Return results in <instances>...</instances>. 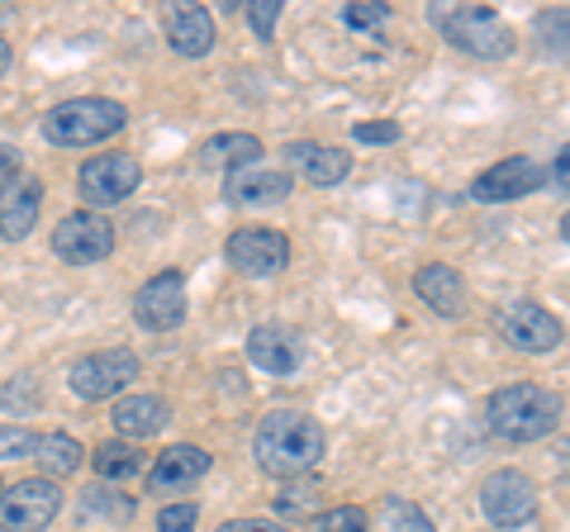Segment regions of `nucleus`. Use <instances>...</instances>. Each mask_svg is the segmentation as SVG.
<instances>
[{"label":"nucleus","mask_w":570,"mask_h":532,"mask_svg":"<svg viewBox=\"0 0 570 532\" xmlns=\"http://www.w3.org/2000/svg\"><path fill=\"white\" fill-rule=\"evenodd\" d=\"M257 466L266 475H281V481H299V475H314L318 461L328 452V433L324 423L305 410H272L257 423Z\"/></svg>","instance_id":"obj_1"},{"label":"nucleus","mask_w":570,"mask_h":532,"mask_svg":"<svg viewBox=\"0 0 570 532\" xmlns=\"http://www.w3.org/2000/svg\"><path fill=\"white\" fill-rule=\"evenodd\" d=\"M485 418L494 437L504 442H538L561 423V400L551 390L532 385V381H513V385H499L490 404H485Z\"/></svg>","instance_id":"obj_2"},{"label":"nucleus","mask_w":570,"mask_h":532,"mask_svg":"<svg viewBox=\"0 0 570 532\" xmlns=\"http://www.w3.org/2000/svg\"><path fill=\"white\" fill-rule=\"evenodd\" d=\"M124 124H129V110L110 96H77V100H62L58 110H48L43 119V138L58 148H91L115 138Z\"/></svg>","instance_id":"obj_3"},{"label":"nucleus","mask_w":570,"mask_h":532,"mask_svg":"<svg viewBox=\"0 0 570 532\" xmlns=\"http://www.w3.org/2000/svg\"><path fill=\"white\" fill-rule=\"evenodd\" d=\"M438 29L448 33V43H456L461 52H475V58H504V52H513V29L494 10H475V6L442 10Z\"/></svg>","instance_id":"obj_4"},{"label":"nucleus","mask_w":570,"mask_h":532,"mask_svg":"<svg viewBox=\"0 0 570 532\" xmlns=\"http://www.w3.org/2000/svg\"><path fill=\"white\" fill-rule=\"evenodd\" d=\"M67 381H71V390H77L81 400H115L138 381V357L129 347H105V352L81 357L77 366H71Z\"/></svg>","instance_id":"obj_5"},{"label":"nucleus","mask_w":570,"mask_h":532,"mask_svg":"<svg viewBox=\"0 0 570 532\" xmlns=\"http://www.w3.org/2000/svg\"><path fill=\"white\" fill-rule=\"evenodd\" d=\"M228 266H234L238 276H276L285 272V262H291V243H285V234H276V228L266 224H247V228H234L228 234V247H224Z\"/></svg>","instance_id":"obj_6"},{"label":"nucleus","mask_w":570,"mask_h":532,"mask_svg":"<svg viewBox=\"0 0 570 532\" xmlns=\"http://www.w3.org/2000/svg\"><path fill=\"white\" fill-rule=\"evenodd\" d=\"M77 181H81V200L91 209H105V205L129 200V195L138 190V181H142V167H138L134 152H100L81 167Z\"/></svg>","instance_id":"obj_7"},{"label":"nucleus","mask_w":570,"mask_h":532,"mask_svg":"<svg viewBox=\"0 0 570 532\" xmlns=\"http://www.w3.org/2000/svg\"><path fill=\"white\" fill-rule=\"evenodd\" d=\"M480 509L494 528H523L532 513H538V485H532L528 471H494L485 485H480Z\"/></svg>","instance_id":"obj_8"},{"label":"nucleus","mask_w":570,"mask_h":532,"mask_svg":"<svg viewBox=\"0 0 570 532\" xmlns=\"http://www.w3.org/2000/svg\"><path fill=\"white\" fill-rule=\"evenodd\" d=\"M62 509L58 481H20L0 494V528L6 532H43Z\"/></svg>","instance_id":"obj_9"},{"label":"nucleus","mask_w":570,"mask_h":532,"mask_svg":"<svg viewBox=\"0 0 570 532\" xmlns=\"http://www.w3.org/2000/svg\"><path fill=\"white\" fill-rule=\"evenodd\" d=\"M134 318L148 333H171L181 328L186 318V276L167 266V272H157L153 280H142L138 295H134Z\"/></svg>","instance_id":"obj_10"},{"label":"nucleus","mask_w":570,"mask_h":532,"mask_svg":"<svg viewBox=\"0 0 570 532\" xmlns=\"http://www.w3.org/2000/svg\"><path fill=\"white\" fill-rule=\"evenodd\" d=\"M52 253L71 266H91L100 257L115 253V224L96 215V209H81V215H67L52 234Z\"/></svg>","instance_id":"obj_11"},{"label":"nucleus","mask_w":570,"mask_h":532,"mask_svg":"<svg viewBox=\"0 0 570 532\" xmlns=\"http://www.w3.org/2000/svg\"><path fill=\"white\" fill-rule=\"evenodd\" d=\"M499 333L519 347V352H551L561 347V318L542 309L538 299H513L499 309Z\"/></svg>","instance_id":"obj_12"},{"label":"nucleus","mask_w":570,"mask_h":532,"mask_svg":"<svg viewBox=\"0 0 570 532\" xmlns=\"http://www.w3.org/2000/svg\"><path fill=\"white\" fill-rule=\"evenodd\" d=\"M547 167L542 162H532V157H504V162H494L475 176V186L471 195L475 200H485V205H504V200H523V195H532L542 181H547Z\"/></svg>","instance_id":"obj_13"},{"label":"nucleus","mask_w":570,"mask_h":532,"mask_svg":"<svg viewBox=\"0 0 570 532\" xmlns=\"http://www.w3.org/2000/svg\"><path fill=\"white\" fill-rule=\"evenodd\" d=\"M39 209H43L39 176L14 171L10 181H0V238L20 243L24 234H33V224H39Z\"/></svg>","instance_id":"obj_14"},{"label":"nucleus","mask_w":570,"mask_h":532,"mask_svg":"<svg viewBox=\"0 0 570 532\" xmlns=\"http://www.w3.org/2000/svg\"><path fill=\"white\" fill-rule=\"evenodd\" d=\"M209 452L205 447H195V442H176V447H167L163 456L153 461V471H148V490L153 494H176V490H186L195 481H205L209 475Z\"/></svg>","instance_id":"obj_15"},{"label":"nucleus","mask_w":570,"mask_h":532,"mask_svg":"<svg viewBox=\"0 0 570 532\" xmlns=\"http://www.w3.org/2000/svg\"><path fill=\"white\" fill-rule=\"evenodd\" d=\"M305 357V347H299V333L285 328V324H257L247 333V362L272 371V376H291Z\"/></svg>","instance_id":"obj_16"},{"label":"nucleus","mask_w":570,"mask_h":532,"mask_svg":"<svg viewBox=\"0 0 570 532\" xmlns=\"http://www.w3.org/2000/svg\"><path fill=\"white\" fill-rule=\"evenodd\" d=\"M224 195L238 205H272V200H285L291 195V171L285 167H243V171H228L224 181Z\"/></svg>","instance_id":"obj_17"},{"label":"nucleus","mask_w":570,"mask_h":532,"mask_svg":"<svg viewBox=\"0 0 570 532\" xmlns=\"http://www.w3.org/2000/svg\"><path fill=\"white\" fill-rule=\"evenodd\" d=\"M414 290H419L423 305L433 314H442V318H456L461 305H466V280H461V272L448 266V262L423 266V272L414 276Z\"/></svg>","instance_id":"obj_18"},{"label":"nucleus","mask_w":570,"mask_h":532,"mask_svg":"<svg viewBox=\"0 0 570 532\" xmlns=\"http://www.w3.org/2000/svg\"><path fill=\"white\" fill-rule=\"evenodd\" d=\"M167 43L181 52V58H205V52L214 48V20L209 10L200 6H181L167 14Z\"/></svg>","instance_id":"obj_19"},{"label":"nucleus","mask_w":570,"mask_h":532,"mask_svg":"<svg viewBox=\"0 0 570 532\" xmlns=\"http://www.w3.org/2000/svg\"><path fill=\"white\" fill-rule=\"evenodd\" d=\"M285 157L309 176V186H337L352 171V157L343 148H324V144H295Z\"/></svg>","instance_id":"obj_20"},{"label":"nucleus","mask_w":570,"mask_h":532,"mask_svg":"<svg viewBox=\"0 0 570 532\" xmlns=\"http://www.w3.org/2000/svg\"><path fill=\"white\" fill-rule=\"evenodd\" d=\"M163 423H171V414H167V404L157 395H129V400L115 404V428L124 437H134V442L163 433Z\"/></svg>","instance_id":"obj_21"},{"label":"nucleus","mask_w":570,"mask_h":532,"mask_svg":"<svg viewBox=\"0 0 570 532\" xmlns=\"http://www.w3.org/2000/svg\"><path fill=\"white\" fill-rule=\"evenodd\" d=\"M200 157H205L209 167H228V171L257 167V157H262V138H257V134H214L209 144L200 148Z\"/></svg>","instance_id":"obj_22"},{"label":"nucleus","mask_w":570,"mask_h":532,"mask_svg":"<svg viewBox=\"0 0 570 532\" xmlns=\"http://www.w3.org/2000/svg\"><path fill=\"white\" fill-rule=\"evenodd\" d=\"M29 461H39L48 475H58V481H62V475H71L81 466V442L67 437V433H33Z\"/></svg>","instance_id":"obj_23"},{"label":"nucleus","mask_w":570,"mask_h":532,"mask_svg":"<svg viewBox=\"0 0 570 532\" xmlns=\"http://www.w3.org/2000/svg\"><path fill=\"white\" fill-rule=\"evenodd\" d=\"M138 471H142L138 442H105V447H96V475L100 481H134Z\"/></svg>","instance_id":"obj_24"},{"label":"nucleus","mask_w":570,"mask_h":532,"mask_svg":"<svg viewBox=\"0 0 570 532\" xmlns=\"http://www.w3.org/2000/svg\"><path fill=\"white\" fill-rule=\"evenodd\" d=\"M381 528L385 532H433V523H428V513L414 504V500H390L381 504Z\"/></svg>","instance_id":"obj_25"},{"label":"nucleus","mask_w":570,"mask_h":532,"mask_svg":"<svg viewBox=\"0 0 570 532\" xmlns=\"http://www.w3.org/2000/svg\"><path fill=\"white\" fill-rule=\"evenodd\" d=\"M81 509H86V519H129L134 513V500H124V494H115V490H86L81 494Z\"/></svg>","instance_id":"obj_26"},{"label":"nucleus","mask_w":570,"mask_h":532,"mask_svg":"<svg viewBox=\"0 0 570 532\" xmlns=\"http://www.w3.org/2000/svg\"><path fill=\"white\" fill-rule=\"evenodd\" d=\"M33 452V433L20 428V423H0V461H29Z\"/></svg>","instance_id":"obj_27"},{"label":"nucleus","mask_w":570,"mask_h":532,"mask_svg":"<svg viewBox=\"0 0 570 532\" xmlns=\"http://www.w3.org/2000/svg\"><path fill=\"white\" fill-rule=\"evenodd\" d=\"M318 532H366V513H362V509H352V504L328 509L324 519H318Z\"/></svg>","instance_id":"obj_28"},{"label":"nucleus","mask_w":570,"mask_h":532,"mask_svg":"<svg viewBox=\"0 0 570 532\" xmlns=\"http://www.w3.org/2000/svg\"><path fill=\"white\" fill-rule=\"evenodd\" d=\"M281 10H285L281 0H257V6H247V20H253V29H257L262 43H272V29H276V14H281Z\"/></svg>","instance_id":"obj_29"},{"label":"nucleus","mask_w":570,"mask_h":532,"mask_svg":"<svg viewBox=\"0 0 570 532\" xmlns=\"http://www.w3.org/2000/svg\"><path fill=\"white\" fill-rule=\"evenodd\" d=\"M195 519H200V509H195V504H167L163 519H157V528H163V532H190Z\"/></svg>","instance_id":"obj_30"},{"label":"nucleus","mask_w":570,"mask_h":532,"mask_svg":"<svg viewBox=\"0 0 570 532\" xmlns=\"http://www.w3.org/2000/svg\"><path fill=\"white\" fill-rule=\"evenodd\" d=\"M352 138H356V144H395V138H400V124H395V119H381V124H356Z\"/></svg>","instance_id":"obj_31"},{"label":"nucleus","mask_w":570,"mask_h":532,"mask_svg":"<svg viewBox=\"0 0 570 532\" xmlns=\"http://www.w3.org/2000/svg\"><path fill=\"white\" fill-rule=\"evenodd\" d=\"M343 20H347L352 29H376V24L390 20V6H347Z\"/></svg>","instance_id":"obj_32"},{"label":"nucleus","mask_w":570,"mask_h":532,"mask_svg":"<svg viewBox=\"0 0 570 532\" xmlns=\"http://www.w3.org/2000/svg\"><path fill=\"white\" fill-rule=\"evenodd\" d=\"M309 500H314V485H299V490H281L276 509H281V513H305V509H309Z\"/></svg>","instance_id":"obj_33"},{"label":"nucleus","mask_w":570,"mask_h":532,"mask_svg":"<svg viewBox=\"0 0 570 532\" xmlns=\"http://www.w3.org/2000/svg\"><path fill=\"white\" fill-rule=\"evenodd\" d=\"M219 532H291V523H272V519H234Z\"/></svg>","instance_id":"obj_34"},{"label":"nucleus","mask_w":570,"mask_h":532,"mask_svg":"<svg viewBox=\"0 0 570 532\" xmlns=\"http://www.w3.org/2000/svg\"><path fill=\"white\" fill-rule=\"evenodd\" d=\"M10 176H14V152L0 148V181H10Z\"/></svg>","instance_id":"obj_35"},{"label":"nucleus","mask_w":570,"mask_h":532,"mask_svg":"<svg viewBox=\"0 0 570 532\" xmlns=\"http://www.w3.org/2000/svg\"><path fill=\"white\" fill-rule=\"evenodd\" d=\"M10 58H14V52H10V43H6V39H0V77H6V72H10Z\"/></svg>","instance_id":"obj_36"},{"label":"nucleus","mask_w":570,"mask_h":532,"mask_svg":"<svg viewBox=\"0 0 570 532\" xmlns=\"http://www.w3.org/2000/svg\"><path fill=\"white\" fill-rule=\"evenodd\" d=\"M0 20H10V10H0Z\"/></svg>","instance_id":"obj_37"}]
</instances>
